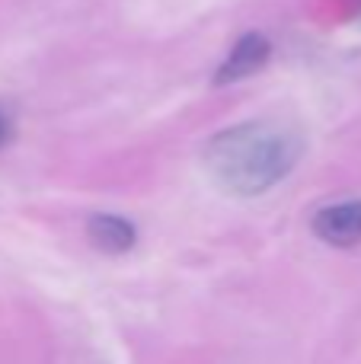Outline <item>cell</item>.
<instances>
[{
	"instance_id": "6da1fadb",
	"label": "cell",
	"mask_w": 361,
	"mask_h": 364,
	"mask_svg": "<svg viewBox=\"0 0 361 364\" xmlns=\"http://www.w3.org/2000/svg\"><path fill=\"white\" fill-rule=\"evenodd\" d=\"M304 138L281 122H243L205 141L202 160L211 179L237 198H256L298 166Z\"/></svg>"
},
{
	"instance_id": "7a4b0ae2",
	"label": "cell",
	"mask_w": 361,
	"mask_h": 364,
	"mask_svg": "<svg viewBox=\"0 0 361 364\" xmlns=\"http://www.w3.org/2000/svg\"><path fill=\"white\" fill-rule=\"evenodd\" d=\"M269 55H272V42H269L262 32H247L234 42L230 55L217 64L215 70V87H227V83L247 80V77L259 74L266 68Z\"/></svg>"
},
{
	"instance_id": "3957f363",
	"label": "cell",
	"mask_w": 361,
	"mask_h": 364,
	"mask_svg": "<svg viewBox=\"0 0 361 364\" xmlns=\"http://www.w3.org/2000/svg\"><path fill=\"white\" fill-rule=\"evenodd\" d=\"M311 230L317 233L323 243L349 250L361 243V198L343 201V205H326L313 214Z\"/></svg>"
},
{
	"instance_id": "277c9868",
	"label": "cell",
	"mask_w": 361,
	"mask_h": 364,
	"mask_svg": "<svg viewBox=\"0 0 361 364\" xmlns=\"http://www.w3.org/2000/svg\"><path fill=\"white\" fill-rule=\"evenodd\" d=\"M87 240L99 252L122 256V252H128L138 243V230H134L131 220L119 218V214H93L87 220Z\"/></svg>"
},
{
	"instance_id": "5b68a950",
	"label": "cell",
	"mask_w": 361,
	"mask_h": 364,
	"mask_svg": "<svg viewBox=\"0 0 361 364\" xmlns=\"http://www.w3.org/2000/svg\"><path fill=\"white\" fill-rule=\"evenodd\" d=\"M10 141V122H6V115L0 112V144H6Z\"/></svg>"
},
{
	"instance_id": "8992f818",
	"label": "cell",
	"mask_w": 361,
	"mask_h": 364,
	"mask_svg": "<svg viewBox=\"0 0 361 364\" xmlns=\"http://www.w3.org/2000/svg\"><path fill=\"white\" fill-rule=\"evenodd\" d=\"M358 4H361V0H358Z\"/></svg>"
}]
</instances>
